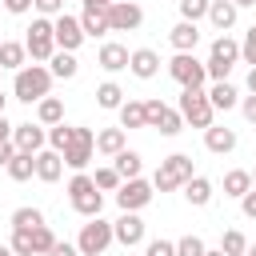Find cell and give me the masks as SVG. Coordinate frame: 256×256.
Listing matches in <instances>:
<instances>
[{
  "label": "cell",
  "instance_id": "obj_17",
  "mask_svg": "<svg viewBox=\"0 0 256 256\" xmlns=\"http://www.w3.org/2000/svg\"><path fill=\"white\" fill-rule=\"evenodd\" d=\"M128 48L124 44H116V40H108V44H100V52H96V64L104 68V72H124L128 68Z\"/></svg>",
  "mask_w": 256,
  "mask_h": 256
},
{
  "label": "cell",
  "instance_id": "obj_28",
  "mask_svg": "<svg viewBox=\"0 0 256 256\" xmlns=\"http://www.w3.org/2000/svg\"><path fill=\"white\" fill-rule=\"evenodd\" d=\"M244 192H252V172H248V168H228V172H224V196L240 200Z\"/></svg>",
  "mask_w": 256,
  "mask_h": 256
},
{
  "label": "cell",
  "instance_id": "obj_24",
  "mask_svg": "<svg viewBox=\"0 0 256 256\" xmlns=\"http://www.w3.org/2000/svg\"><path fill=\"white\" fill-rule=\"evenodd\" d=\"M124 148H128L124 128H100V132H96V152H100V156H120Z\"/></svg>",
  "mask_w": 256,
  "mask_h": 256
},
{
  "label": "cell",
  "instance_id": "obj_41",
  "mask_svg": "<svg viewBox=\"0 0 256 256\" xmlns=\"http://www.w3.org/2000/svg\"><path fill=\"white\" fill-rule=\"evenodd\" d=\"M204 248H208V244H204L200 236H192V232L176 240V256H204Z\"/></svg>",
  "mask_w": 256,
  "mask_h": 256
},
{
  "label": "cell",
  "instance_id": "obj_40",
  "mask_svg": "<svg viewBox=\"0 0 256 256\" xmlns=\"http://www.w3.org/2000/svg\"><path fill=\"white\" fill-rule=\"evenodd\" d=\"M8 248H12L16 256H36V252H32V232H24V228H12V240H8Z\"/></svg>",
  "mask_w": 256,
  "mask_h": 256
},
{
  "label": "cell",
  "instance_id": "obj_7",
  "mask_svg": "<svg viewBox=\"0 0 256 256\" xmlns=\"http://www.w3.org/2000/svg\"><path fill=\"white\" fill-rule=\"evenodd\" d=\"M112 244H116V240H112V224H108V220L92 216L88 224H80V236H76L80 256H104Z\"/></svg>",
  "mask_w": 256,
  "mask_h": 256
},
{
  "label": "cell",
  "instance_id": "obj_52",
  "mask_svg": "<svg viewBox=\"0 0 256 256\" xmlns=\"http://www.w3.org/2000/svg\"><path fill=\"white\" fill-rule=\"evenodd\" d=\"M112 0H84V8H108Z\"/></svg>",
  "mask_w": 256,
  "mask_h": 256
},
{
  "label": "cell",
  "instance_id": "obj_29",
  "mask_svg": "<svg viewBox=\"0 0 256 256\" xmlns=\"http://www.w3.org/2000/svg\"><path fill=\"white\" fill-rule=\"evenodd\" d=\"M112 160H116L112 168L120 172V180H136V176L144 172V156H140V152H132V148H124V152H120V156H112Z\"/></svg>",
  "mask_w": 256,
  "mask_h": 256
},
{
  "label": "cell",
  "instance_id": "obj_59",
  "mask_svg": "<svg viewBox=\"0 0 256 256\" xmlns=\"http://www.w3.org/2000/svg\"><path fill=\"white\" fill-rule=\"evenodd\" d=\"M124 256H132V252H124Z\"/></svg>",
  "mask_w": 256,
  "mask_h": 256
},
{
  "label": "cell",
  "instance_id": "obj_27",
  "mask_svg": "<svg viewBox=\"0 0 256 256\" xmlns=\"http://www.w3.org/2000/svg\"><path fill=\"white\" fill-rule=\"evenodd\" d=\"M76 20H80L84 36H108V8H84Z\"/></svg>",
  "mask_w": 256,
  "mask_h": 256
},
{
  "label": "cell",
  "instance_id": "obj_23",
  "mask_svg": "<svg viewBox=\"0 0 256 256\" xmlns=\"http://www.w3.org/2000/svg\"><path fill=\"white\" fill-rule=\"evenodd\" d=\"M36 124H44V128L64 124V100H60V96H44V100H36Z\"/></svg>",
  "mask_w": 256,
  "mask_h": 256
},
{
  "label": "cell",
  "instance_id": "obj_11",
  "mask_svg": "<svg viewBox=\"0 0 256 256\" xmlns=\"http://www.w3.org/2000/svg\"><path fill=\"white\" fill-rule=\"evenodd\" d=\"M152 196H156V188H152V180H144V176L124 180V184L116 188V204H120V212H140V208L152 204Z\"/></svg>",
  "mask_w": 256,
  "mask_h": 256
},
{
  "label": "cell",
  "instance_id": "obj_32",
  "mask_svg": "<svg viewBox=\"0 0 256 256\" xmlns=\"http://www.w3.org/2000/svg\"><path fill=\"white\" fill-rule=\"evenodd\" d=\"M116 112H120V128H128V132L144 128V100H124Z\"/></svg>",
  "mask_w": 256,
  "mask_h": 256
},
{
  "label": "cell",
  "instance_id": "obj_31",
  "mask_svg": "<svg viewBox=\"0 0 256 256\" xmlns=\"http://www.w3.org/2000/svg\"><path fill=\"white\" fill-rule=\"evenodd\" d=\"M96 104H100L104 112H116V108L124 104V88H120L116 80H104V84L96 88Z\"/></svg>",
  "mask_w": 256,
  "mask_h": 256
},
{
  "label": "cell",
  "instance_id": "obj_15",
  "mask_svg": "<svg viewBox=\"0 0 256 256\" xmlns=\"http://www.w3.org/2000/svg\"><path fill=\"white\" fill-rule=\"evenodd\" d=\"M12 144H16V152H24V156H36V152L48 144V128H44V124H32V120H24V124H12Z\"/></svg>",
  "mask_w": 256,
  "mask_h": 256
},
{
  "label": "cell",
  "instance_id": "obj_3",
  "mask_svg": "<svg viewBox=\"0 0 256 256\" xmlns=\"http://www.w3.org/2000/svg\"><path fill=\"white\" fill-rule=\"evenodd\" d=\"M176 112H180V120L184 124H192V128H212V120H216V108H212V100H208V92L204 88H180V104H176Z\"/></svg>",
  "mask_w": 256,
  "mask_h": 256
},
{
  "label": "cell",
  "instance_id": "obj_39",
  "mask_svg": "<svg viewBox=\"0 0 256 256\" xmlns=\"http://www.w3.org/2000/svg\"><path fill=\"white\" fill-rule=\"evenodd\" d=\"M68 140H72V124H56V128H48V148H52V152H64Z\"/></svg>",
  "mask_w": 256,
  "mask_h": 256
},
{
  "label": "cell",
  "instance_id": "obj_54",
  "mask_svg": "<svg viewBox=\"0 0 256 256\" xmlns=\"http://www.w3.org/2000/svg\"><path fill=\"white\" fill-rule=\"evenodd\" d=\"M4 108H8V96H4V92H0V116H4Z\"/></svg>",
  "mask_w": 256,
  "mask_h": 256
},
{
  "label": "cell",
  "instance_id": "obj_5",
  "mask_svg": "<svg viewBox=\"0 0 256 256\" xmlns=\"http://www.w3.org/2000/svg\"><path fill=\"white\" fill-rule=\"evenodd\" d=\"M68 200H72V208H76L84 220L100 216V208H104V192L92 184V176H88V172H76V176L68 180Z\"/></svg>",
  "mask_w": 256,
  "mask_h": 256
},
{
  "label": "cell",
  "instance_id": "obj_19",
  "mask_svg": "<svg viewBox=\"0 0 256 256\" xmlns=\"http://www.w3.org/2000/svg\"><path fill=\"white\" fill-rule=\"evenodd\" d=\"M236 16H240V8H236L232 0H208V24H212L220 36L236 24Z\"/></svg>",
  "mask_w": 256,
  "mask_h": 256
},
{
  "label": "cell",
  "instance_id": "obj_26",
  "mask_svg": "<svg viewBox=\"0 0 256 256\" xmlns=\"http://www.w3.org/2000/svg\"><path fill=\"white\" fill-rule=\"evenodd\" d=\"M184 200H188L192 208H208V204H212V180H208V176H192V180L184 184Z\"/></svg>",
  "mask_w": 256,
  "mask_h": 256
},
{
  "label": "cell",
  "instance_id": "obj_42",
  "mask_svg": "<svg viewBox=\"0 0 256 256\" xmlns=\"http://www.w3.org/2000/svg\"><path fill=\"white\" fill-rule=\"evenodd\" d=\"M240 60L256 68V24H252V28L244 32V40H240Z\"/></svg>",
  "mask_w": 256,
  "mask_h": 256
},
{
  "label": "cell",
  "instance_id": "obj_30",
  "mask_svg": "<svg viewBox=\"0 0 256 256\" xmlns=\"http://www.w3.org/2000/svg\"><path fill=\"white\" fill-rule=\"evenodd\" d=\"M48 64H52V68H48V72H52V80H72V76L80 72V60H76V52H56Z\"/></svg>",
  "mask_w": 256,
  "mask_h": 256
},
{
  "label": "cell",
  "instance_id": "obj_38",
  "mask_svg": "<svg viewBox=\"0 0 256 256\" xmlns=\"http://www.w3.org/2000/svg\"><path fill=\"white\" fill-rule=\"evenodd\" d=\"M56 244V236H52V228L48 224H40V228H32V252L36 256H48V248Z\"/></svg>",
  "mask_w": 256,
  "mask_h": 256
},
{
  "label": "cell",
  "instance_id": "obj_16",
  "mask_svg": "<svg viewBox=\"0 0 256 256\" xmlns=\"http://www.w3.org/2000/svg\"><path fill=\"white\" fill-rule=\"evenodd\" d=\"M60 176H64V156L52 152V148H40V152H36V180L56 184Z\"/></svg>",
  "mask_w": 256,
  "mask_h": 256
},
{
  "label": "cell",
  "instance_id": "obj_12",
  "mask_svg": "<svg viewBox=\"0 0 256 256\" xmlns=\"http://www.w3.org/2000/svg\"><path fill=\"white\" fill-rule=\"evenodd\" d=\"M144 24V8L136 0H112L108 4V32H136Z\"/></svg>",
  "mask_w": 256,
  "mask_h": 256
},
{
  "label": "cell",
  "instance_id": "obj_57",
  "mask_svg": "<svg viewBox=\"0 0 256 256\" xmlns=\"http://www.w3.org/2000/svg\"><path fill=\"white\" fill-rule=\"evenodd\" d=\"M252 188H256V168H252Z\"/></svg>",
  "mask_w": 256,
  "mask_h": 256
},
{
  "label": "cell",
  "instance_id": "obj_56",
  "mask_svg": "<svg viewBox=\"0 0 256 256\" xmlns=\"http://www.w3.org/2000/svg\"><path fill=\"white\" fill-rule=\"evenodd\" d=\"M0 256H16V252H12V248H8V244H0Z\"/></svg>",
  "mask_w": 256,
  "mask_h": 256
},
{
  "label": "cell",
  "instance_id": "obj_55",
  "mask_svg": "<svg viewBox=\"0 0 256 256\" xmlns=\"http://www.w3.org/2000/svg\"><path fill=\"white\" fill-rule=\"evenodd\" d=\"M204 256H224V252L220 248H204Z\"/></svg>",
  "mask_w": 256,
  "mask_h": 256
},
{
  "label": "cell",
  "instance_id": "obj_34",
  "mask_svg": "<svg viewBox=\"0 0 256 256\" xmlns=\"http://www.w3.org/2000/svg\"><path fill=\"white\" fill-rule=\"evenodd\" d=\"M12 228H24V232H32V228H40L44 224V212L40 208H32V204H24V208H16L12 212V220H8Z\"/></svg>",
  "mask_w": 256,
  "mask_h": 256
},
{
  "label": "cell",
  "instance_id": "obj_13",
  "mask_svg": "<svg viewBox=\"0 0 256 256\" xmlns=\"http://www.w3.org/2000/svg\"><path fill=\"white\" fill-rule=\"evenodd\" d=\"M144 236H148V224L140 220V212H120V220H112V240L124 244V252L144 244Z\"/></svg>",
  "mask_w": 256,
  "mask_h": 256
},
{
  "label": "cell",
  "instance_id": "obj_51",
  "mask_svg": "<svg viewBox=\"0 0 256 256\" xmlns=\"http://www.w3.org/2000/svg\"><path fill=\"white\" fill-rule=\"evenodd\" d=\"M248 92L256 96V68H248Z\"/></svg>",
  "mask_w": 256,
  "mask_h": 256
},
{
  "label": "cell",
  "instance_id": "obj_58",
  "mask_svg": "<svg viewBox=\"0 0 256 256\" xmlns=\"http://www.w3.org/2000/svg\"><path fill=\"white\" fill-rule=\"evenodd\" d=\"M248 256H256V248H248Z\"/></svg>",
  "mask_w": 256,
  "mask_h": 256
},
{
  "label": "cell",
  "instance_id": "obj_10",
  "mask_svg": "<svg viewBox=\"0 0 256 256\" xmlns=\"http://www.w3.org/2000/svg\"><path fill=\"white\" fill-rule=\"evenodd\" d=\"M144 128H156L160 136H176V132L184 128V120H180V112L168 108L164 100H144Z\"/></svg>",
  "mask_w": 256,
  "mask_h": 256
},
{
  "label": "cell",
  "instance_id": "obj_44",
  "mask_svg": "<svg viewBox=\"0 0 256 256\" xmlns=\"http://www.w3.org/2000/svg\"><path fill=\"white\" fill-rule=\"evenodd\" d=\"M32 8H36L40 16H48V20H56V16L64 12V0H32Z\"/></svg>",
  "mask_w": 256,
  "mask_h": 256
},
{
  "label": "cell",
  "instance_id": "obj_22",
  "mask_svg": "<svg viewBox=\"0 0 256 256\" xmlns=\"http://www.w3.org/2000/svg\"><path fill=\"white\" fill-rule=\"evenodd\" d=\"M204 92H208V100H212V108H216V112H232V108L240 104V92H236L228 80H216V84H212V88H204Z\"/></svg>",
  "mask_w": 256,
  "mask_h": 256
},
{
  "label": "cell",
  "instance_id": "obj_36",
  "mask_svg": "<svg viewBox=\"0 0 256 256\" xmlns=\"http://www.w3.org/2000/svg\"><path fill=\"white\" fill-rule=\"evenodd\" d=\"M92 184L100 188V192H116L124 180H120V172L112 168V164H104V168H96V176H92Z\"/></svg>",
  "mask_w": 256,
  "mask_h": 256
},
{
  "label": "cell",
  "instance_id": "obj_21",
  "mask_svg": "<svg viewBox=\"0 0 256 256\" xmlns=\"http://www.w3.org/2000/svg\"><path fill=\"white\" fill-rule=\"evenodd\" d=\"M168 44H172L176 52H196V44H200V28H196V24H188V20H180V24H172Z\"/></svg>",
  "mask_w": 256,
  "mask_h": 256
},
{
  "label": "cell",
  "instance_id": "obj_4",
  "mask_svg": "<svg viewBox=\"0 0 256 256\" xmlns=\"http://www.w3.org/2000/svg\"><path fill=\"white\" fill-rule=\"evenodd\" d=\"M240 60V40H232L228 32L224 36H216L212 40V48H208V60H204V72H208V80L216 84V80H228V72H232V64Z\"/></svg>",
  "mask_w": 256,
  "mask_h": 256
},
{
  "label": "cell",
  "instance_id": "obj_1",
  "mask_svg": "<svg viewBox=\"0 0 256 256\" xmlns=\"http://www.w3.org/2000/svg\"><path fill=\"white\" fill-rule=\"evenodd\" d=\"M12 96L24 100V104H36V100L52 96V72L44 64H24L12 80Z\"/></svg>",
  "mask_w": 256,
  "mask_h": 256
},
{
  "label": "cell",
  "instance_id": "obj_53",
  "mask_svg": "<svg viewBox=\"0 0 256 256\" xmlns=\"http://www.w3.org/2000/svg\"><path fill=\"white\" fill-rule=\"evenodd\" d=\"M236 8H256V0H232Z\"/></svg>",
  "mask_w": 256,
  "mask_h": 256
},
{
  "label": "cell",
  "instance_id": "obj_45",
  "mask_svg": "<svg viewBox=\"0 0 256 256\" xmlns=\"http://www.w3.org/2000/svg\"><path fill=\"white\" fill-rule=\"evenodd\" d=\"M236 108L244 112V120H248V124H256V96H252V92H248V96H240V104H236Z\"/></svg>",
  "mask_w": 256,
  "mask_h": 256
},
{
  "label": "cell",
  "instance_id": "obj_9",
  "mask_svg": "<svg viewBox=\"0 0 256 256\" xmlns=\"http://www.w3.org/2000/svg\"><path fill=\"white\" fill-rule=\"evenodd\" d=\"M92 152H96V132H92V128H84V124H76V128H72L68 148L60 152V156H64V168L84 172V168H88V160H92Z\"/></svg>",
  "mask_w": 256,
  "mask_h": 256
},
{
  "label": "cell",
  "instance_id": "obj_47",
  "mask_svg": "<svg viewBox=\"0 0 256 256\" xmlns=\"http://www.w3.org/2000/svg\"><path fill=\"white\" fill-rule=\"evenodd\" d=\"M0 4H4L12 16H28V12H32V0H0Z\"/></svg>",
  "mask_w": 256,
  "mask_h": 256
},
{
  "label": "cell",
  "instance_id": "obj_6",
  "mask_svg": "<svg viewBox=\"0 0 256 256\" xmlns=\"http://www.w3.org/2000/svg\"><path fill=\"white\" fill-rule=\"evenodd\" d=\"M24 52L32 56V64H48V60L56 56V36H52V20H48V16H36V20L28 24Z\"/></svg>",
  "mask_w": 256,
  "mask_h": 256
},
{
  "label": "cell",
  "instance_id": "obj_50",
  "mask_svg": "<svg viewBox=\"0 0 256 256\" xmlns=\"http://www.w3.org/2000/svg\"><path fill=\"white\" fill-rule=\"evenodd\" d=\"M4 140H12V124H8V116H0V144Z\"/></svg>",
  "mask_w": 256,
  "mask_h": 256
},
{
  "label": "cell",
  "instance_id": "obj_37",
  "mask_svg": "<svg viewBox=\"0 0 256 256\" xmlns=\"http://www.w3.org/2000/svg\"><path fill=\"white\" fill-rule=\"evenodd\" d=\"M176 4H180V20H188V24L208 16V0H176Z\"/></svg>",
  "mask_w": 256,
  "mask_h": 256
},
{
  "label": "cell",
  "instance_id": "obj_2",
  "mask_svg": "<svg viewBox=\"0 0 256 256\" xmlns=\"http://www.w3.org/2000/svg\"><path fill=\"white\" fill-rule=\"evenodd\" d=\"M192 176H196L192 156H188V152H172V156H164L160 168L152 172V188H156V192H176V188H184Z\"/></svg>",
  "mask_w": 256,
  "mask_h": 256
},
{
  "label": "cell",
  "instance_id": "obj_20",
  "mask_svg": "<svg viewBox=\"0 0 256 256\" xmlns=\"http://www.w3.org/2000/svg\"><path fill=\"white\" fill-rule=\"evenodd\" d=\"M204 148L216 152V156H228L236 148V132L224 128V124H212V128H204Z\"/></svg>",
  "mask_w": 256,
  "mask_h": 256
},
{
  "label": "cell",
  "instance_id": "obj_60",
  "mask_svg": "<svg viewBox=\"0 0 256 256\" xmlns=\"http://www.w3.org/2000/svg\"><path fill=\"white\" fill-rule=\"evenodd\" d=\"M0 72H4V68H0Z\"/></svg>",
  "mask_w": 256,
  "mask_h": 256
},
{
  "label": "cell",
  "instance_id": "obj_25",
  "mask_svg": "<svg viewBox=\"0 0 256 256\" xmlns=\"http://www.w3.org/2000/svg\"><path fill=\"white\" fill-rule=\"evenodd\" d=\"M24 64H28L24 40H0V68H4V72H20Z\"/></svg>",
  "mask_w": 256,
  "mask_h": 256
},
{
  "label": "cell",
  "instance_id": "obj_49",
  "mask_svg": "<svg viewBox=\"0 0 256 256\" xmlns=\"http://www.w3.org/2000/svg\"><path fill=\"white\" fill-rule=\"evenodd\" d=\"M12 156H16V144H12V140H4V144H0V168H8V160H12Z\"/></svg>",
  "mask_w": 256,
  "mask_h": 256
},
{
  "label": "cell",
  "instance_id": "obj_43",
  "mask_svg": "<svg viewBox=\"0 0 256 256\" xmlns=\"http://www.w3.org/2000/svg\"><path fill=\"white\" fill-rule=\"evenodd\" d=\"M144 256H176V240H144Z\"/></svg>",
  "mask_w": 256,
  "mask_h": 256
},
{
  "label": "cell",
  "instance_id": "obj_14",
  "mask_svg": "<svg viewBox=\"0 0 256 256\" xmlns=\"http://www.w3.org/2000/svg\"><path fill=\"white\" fill-rule=\"evenodd\" d=\"M52 36H56V52H76V48L88 40L84 28H80V20L68 16V12H60V16L52 20Z\"/></svg>",
  "mask_w": 256,
  "mask_h": 256
},
{
  "label": "cell",
  "instance_id": "obj_18",
  "mask_svg": "<svg viewBox=\"0 0 256 256\" xmlns=\"http://www.w3.org/2000/svg\"><path fill=\"white\" fill-rule=\"evenodd\" d=\"M128 72H132L136 80H152V76L160 72V56H156L152 48H136V52L128 56Z\"/></svg>",
  "mask_w": 256,
  "mask_h": 256
},
{
  "label": "cell",
  "instance_id": "obj_8",
  "mask_svg": "<svg viewBox=\"0 0 256 256\" xmlns=\"http://www.w3.org/2000/svg\"><path fill=\"white\" fill-rule=\"evenodd\" d=\"M168 76H172L180 88H204V84H208L204 60H196V52H176V56L168 60Z\"/></svg>",
  "mask_w": 256,
  "mask_h": 256
},
{
  "label": "cell",
  "instance_id": "obj_46",
  "mask_svg": "<svg viewBox=\"0 0 256 256\" xmlns=\"http://www.w3.org/2000/svg\"><path fill=\"white\" fill-rule=\"evenodd\" d=\"M48 256H80V248H76L72 240H56V244L48 248Z\"/></svg>",
  "mask_w": 256,
  "mask_h": 256
},
{
  "label": "cell",
  "instance_id": "obj_48",
  "mask_svg": "<svg viewBox=\"0 0 256 256\" xmlns=\"http://www.w3.org/2000/svg\"><path fill=\"white\" fill-rule=\"evenodd\" d=\"M240 212H244V216H248V220H256V188H252V192H244V196H240Z\"/></svg>",
  "mask_w": 256,
  "mask_h": 256
},
{
  "label": "cell",
  "instance_id": "obj_35",
  "mask_svg": "<svg viewBox=\"0 0 256 256\" xmlns=\"http://www.w3.org/2000/svg\"><path fill=\"white\" fill-rule=\"evenodd\" d=\"M220 252H224V256H248V236H244L240 228H228V232L220 236Z\"/></svg>",
  "mask_w": 256,
  "mask_h": 256
},
{
  "label": "cell",
  "instance_id": "obj_33",
  "mask_svg": "<svg viewBox=\"0 0 256 256\" xmlns=\"http://www.w3.org/2000/svg\"><path fill=\"white\" fill-rule=\"evenodd\" d=\"M8 176H12L16 184L32 180V176H36V156H24V152H16V156L8 160Z\"/></svg>",
  "mask_w": 256,
  "mask_h": 256
}]
</instances>
